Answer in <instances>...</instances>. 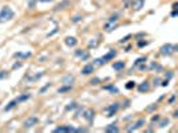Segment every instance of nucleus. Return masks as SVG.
I'll return each instance as SVG.
<instances>
[{
	"label": "nucleus",
	"instance_id": "nucleus-40",
	"mask_svg": "<svg viewBox=\"0 0 178 133\" xmlns=\"http://www.w3.org/2000/svg\"><path fill=\"white\" fill-rule=\"evenodd\" d=\"M50 86H51V84H47V85H44V86H43V88L39 91V93H42V95H43V93H44V92L47 91V89L50 88Z\"/></svg>",
	"mask_w": 178,
	"mask_h": 133
},
{
	"label": "nucleus",
	"instance_id": "nucleus-23",
	"mask_svg": "<svg viewBox=\"0 0 178 133\" xmlns=\"http://www.w3.org/2000/svg\"><path fill=\"white\" fill-rule=\"evenodd\" d=\"M16 105H18V101H16V99H15V100H12V101H9L8 104H7V105L4 106V111H5V112H9V111H12V109L15 108Z\"/></svg>",
	"mask_w": 178,
	"mask_h": 133
},
{
	"label": "nucleus",
	"instance_id": "nucleus-50",
	"mask_svg": "<svg viewBox=\"0 0 178 133\" xmlns=\"http://www.w3.org/2000/svg\"><path fill=\"white\" fill-rule=\"evenodd\" d=\"M178 116V111H174V113H173V117H177Z\"/></svg>",
	"mask_w": 178,
	"mask_h": 133
},
{
	"label": "nucleus",
	"instance_id": "nucleus-21",
	"mask_svg": "<svg viewBox=\"0 0 178 133\" xmlns=\"http://www.w3.org/2000/svg\"><path fill=\"white\" fill-rule=\"evenodd\" d=\"M72 91V85H67V84H62L60 88H58V93H67Z\"/></svg>",
	"mask_w": 178,
	"mask_h": 133
},
{
	"label": "nucleus",
	"instance_id": "nucleus-33",
	"mask_svg": "<svg viewBox=\"0 0 178 133\" xmlns=\"http://www.w3.org/2000/svg\"><path fill=\"white\" fill-rule=\"evenodd\" d=\"M76 106H78V104H76L75 101H72V102H70V105L66 106V111H72V109H75Z\"/></svg>",
	"mask_w": 178,
	"mask_h": 133
},
{
	"label": "nucleus",
	"instance_id": "nucleus-19",
	"mask_svg": "<svg viewBox=\"0 0 178 133\" xmlns=\"http://www.w3.org/2000/svg\"><path fill=\"white\" fill-rule=\"evenodd\" d=\"M147 61V56H141V57H138L134 61V64H133V69L134 68H137V66H139L141 64H145V63Z\"/></svg>",
	"mask_w": 178,
	"mask_h": 133
},
{
	"label": "nucleus",
	"instance_id": "nucleus-5",
	"mask_svg": "<svg viewBox=\"0 0 178 133\" xmlns=\"http://www.w3.org/2000/svg\"><path fill=\"white\" fill-rule=\"evenodd\" d=\"M119 108H120V104H119L118 101L113 102L111 105H109V106L106 108V111H107V116H109V117H113V116L119 111Z\"/></svg>",
	"mask_w": 178,
	"mask_h": 133
},
{
	"label": "nucleus",
	"instance_id": "nucleus-10",
	"mask_svg": "<svg viewBox=\"0 0 178 133\" xmlns=\"http://www.w3.org/2000/svg\"><path fill=\"white\" fill-rule=\"evenodd\" d=\"M150 88H152V85H150V83L147 81V80H145V81H142L141 84L137 86V89H138L139 93H146L150 91Z\"/></svg>",
	"mask_w": 178,
	"mask_h": 133
},
{
	"label": "nucleus",
	"instance_id": "nucleus-34",
	"mask_svg": "<svg viewBox=\"0 0 178 133\" xmlns=\"http://www.w3.org/2000/svg\"><path fill=\"white\" fill-rule=\"evenodd\" d=\"M100 81H102V80H100L99 77H94V79H91V81H90V84H91V85H98Z\"/></svg>",
	"mask_w": 178,
	"mask_h": 133
},
{
	"label": "nucleus",
	"instance_id": "nucleus-44",
	"mask_svg": "<svg viewBox=\"0 0 178 133\" xmlns=\"http://www.w3.org/2000/svg\"><path fill=\"white\" fill-rule=\"evenodd\" d=\"M130 3H131V0H126V3L123 2V5H125V8H130Z\"/></svg>",
	"mask_w": 178,
	"mask_h": 133
},
{
	"label": "nucleus",
	"instance_id": "nucleus-18",
	"mask_svg": "<svg viewBox=\"0 0 178 133\" xmlns=\"http://www.w3.org/2000/svg\"><path fill=\"white\" fill-rule=\"evenodd\" d=\"M32 56V53L31 52H24V53H22V52H16V53H13V57L15 59H28V57H31Z\"/></svg>",
	"mask_w": 178,
	"mask_h": 133
},
{
	"label": "nucleus",
	"instance_id": "nucleus-7",
	"mask_svg": "<svg viewBox=\"0 0 178 133\" xmlns=\"http://www.w3.org/2000/svg\"><path fill=\"white\" fill-rule=\"evenodd\" d=\"M94 71H95V65H94L92 63H89V64H86L82 69H80V73H82L83 76H89V75H92Z\"/></svg>",
	"mask_w": 178,
	"mask_h": 133
},
{
	"label": "nucleus",
	"instance_id": "nucleus-35",
	"mask_svg": "<svg viewBox=\"0 0 178 133\" xmlns=\"http://www.w3.org/2000/svg\"><path fill=\"white\" fill-rule=\"evenodd\" d=\"M125 86H126V89H133V88H135V81H129Z\"/></svg>",
	"mask_w": 178,
	"mask_h": 133
},
{
	"label": "nucleus",
	"instance_id": "nucleus-47",
	"mask_svg": "<svg viewBox=\"0 0 178 133\" xmlns=\"http://www.w3.org/2000/svg\"><path fill=\"white\" fill-rule=\"evenodd\" d=\"M20 66H22V63H15V64H13V69L20 68Z\"/></svg>",
	"mask_w": 178,
	"mask_h": 133
},
{
	"label": "nucleus",
	"instance_id": "nucleus-43",
	"mask_svg": "<svg viewBox=\"0 0 178 133\" xmlns=\"http://www.w3.org/2000/svg\"><path fill=\"white\" fill-rule=\"evenodd\" d=\"M169 83H170V80L165 79L163 81H161V85H162V86H167V85H169Z\"/></svg>",
	"mask_w": 178,
	"mask_h": 133
},
{
	"label": "nucleus",
	"instance_id": "nucleus-46",
	"mask_svg": "<svg viewBox=\"0 0 178 133\" xmlns=\"http://www.w3.org/2000/svg\"><path fill=\"white\" fill-rule=\"evenodd\" d=\"M174 101H176V95H173L172 97L169 99V102H170V104H174Z\"/></svg>",
	"mask_w": 178,
	"mask_h": 133
},
{
	"label": "nucleus",
	"instance_id": "nucleus-36",
	"mask_svg": "<svg viewBox=\"0 0 178 133\" xmlns=\"http://www.w3.org/2000/svg\"><path fill=\"white\" fill-rule=\"evenodd\" d=\"M130 102H131V101H130V100H129V99L123 100V104H122V108H129V106H130Z\"/></svg>",
	"mask_w": 178,
	"mask_h": 133
},
{
	"label": "nucleus",
	"instance_id": "nucleus-29",
	"mask_svg": "<svg viewBox=\"0 0 178 133\" xmlns=\"http://www.w3.org/2000/svg\"><path fill=\"white\" fill-rule=\"evenodd\" d=\"M149 69H155V71H162V65L158 64V63H155V61H153L152 64H150Z\"/></svg>",
	"mask_w": 178,
	"mask_h": 133
},
{
	"label": "nucleus",
	"instance_id": "nucleus-30",
	"mask_svg": "<svg viewBox=\"0 0 178 133\" xmlns=\"http://www.w3.org/2000/svg\"><path fill=\"white\" fill-rule=\"evenodd\" d=\"M131 37H133V35H131V33H129V35L123 36V37H122V39H120V40H119V41H118V43H119V44H126V43H129V40H130V39H131Z\"/></svg>",
	"mask_w": 178,
	"mask_h": 133
},
{
	"label": "nucleus",
	"instance_id": "nucleus-1",
	"mask_svg": "<svg viewBox=\"0 0 178 133\" xmlns=\"http://www.w3.org/2000/svg\"><path fill=\"white\" fill-rule=\"evenodd\" d=\"M118 55V52H117V49H110L107 53H105V55L102 56V57H98V59H95L92 61V64L94 65H98V66H100V65H105V64H107L109 61H111V60H114L115 59V56Z\"/></svg>",
	"mask_w": 178,
	"mask_h": 133
},
{
	"label": "nucleus",
	"instance_id": "nucleus-17",
	"mask_svg": "<svg viewBox=\"0 0 178 133\" xmlns=\"http://www.w3.org/2000/svg\"><path fill=\"white\" fill-rule=\"evenodd\" d=\"M118 27V23H110V21H106V24L103 25V29L105 31H107V32H111V31H114V29Z\"/></svg>",
	"mask_w": 178,
	"mask_h": 133
},
{
	"label": "nucleus",
	"instance_id": "nucleus-15",
	"mask_svg": "<svg viewBox=\"0 0 178 133\" xmlns=\"http://www.w3.org/2000/svg\"><path fill=\"white\" fill-rule=\"evenodd\" d=\"M105 132H109V133H118L119 132V128L117 126V122H113V124H109V125H106V128H105Z\"/></svg>",
	"mask_w": 178,
	"mask_h": 133
},
{
	"label": "nucleus",
	"instance_id": "nucleus-37",
	"mask_svg": "<svg viewBox=\"0 0 178 133\" xmlns=\"http://www.w3.org/2000/svg\"><path fill=\"white\" fill-rule=\"evenodd\" d=\"M173 76H174V73H173L172 71H169V72H166V73H165V77H166L167 80H172V79H173Z\"/></svg>",
	"mask_w": 178,
	"mask_h": 133
},
{
	"label": "nucleus",
	"instance_id": "nucleus-25",
	"mask_svg": "<svg viewBox=\"0 0 178 133\" xmlns=\"http://www.w3.org/2000/svg\"><path fill=\"white\" fill-rule=\"evenodd\" d=\"M82 20H83V16L78 13V15H74L71 18V23H72V24H78V23H80Z\"/></svg>",
	"mask_w": 178,
	"mask_h": 133
},
{
	"label": "nucleus",
	"instance_id": "nucleus-9",
	"mask_svg": "<svg viewBox=\"0 0 178 133\" xmlns=\"http://www.w3.org/2000/svg\"><path fill=\"white\" fill-rule=\"evenodd\" d=\"M75 56L82 60V61H86V60L90 57V53H89V51H86V49H75Z\"/></svg>",
	"mask_w": 178,
	"mask_h": 133
},
{
	"label": "nucleus",
	"instance_id": "nucleus-26",
	"mask_svg": "<svg viewBox=\"0 0 178 133\" xmlns=\"http://www.w3.org/2000/svg\"><path fill=\"white\" fill-rule=\"evenodd\" d=\"M161 120V116L157 113V115H153V117H152V120H150V125L152 126H155V122L158 124V121Z\"/></svg>",
	"mask_w": 178,
	"mask_h": 133
},
{
	"label": "nucleus",
	"instance_id": "nucleus-38",
	"mask_svg": "<svg viewBox=\"0 0 178 133\" xmlns=\"http://www.w3.org/2000/svg\"><path fill=\"white\" fill-rule=\"evenodd\" d=\"M5 77H8V72L7 71H0V80L5 79Z\"/></svg>",
	"mask_w": 178,
	"mask_h": 133
},
{
	"label": "nucleus",
	"instance_id": "nucleus-11",
	"mask_svg": "<svg viewBox=\"0 0 178 133\" xmlns=\"http://www.w3.org/2000/svg\"><path fill=\"white\" fill-rule=\"evenodd\" d=\"M83 117L91 124L94 121V117H95V111H94V109H86V111L83 112Z\"/></svg>",
	"mask_w": 178,
	"mask_h": 133
},
{
	"label": "nucleus",
	"instance_id": "nucleus-31",
	"mask_svg": "<svg viewBox=\"0 0 178 133\" xmlns=\"http://www.w3.org/2000/svg\"><path fill=\"white\" fill-rule=\"evenodd\" d=\"M169 118H162V120H159L158 121V126L159 128H165L166 125H169Z\"/></svg>",
	"mask_w": 178,
	"mask_h": 133
},
{
	"label": "nucleus",
	"instance_id": "nucleus-42",
	"mask_svg": "<svg viewBox=\"0 0 178 133\" xmlns=\"http://www.w3.org/2000/svg\"><path fill=\"white\" fill-rule=\"evenodd\" d=\"M153 81H154V83H153L154 86H158V85H161V79H157V77H155V79L153 80Z\"/></svg>",
	"mask_w": 178,
	"mask_h": 133
},
{
	"label": "nucleus",
	"instance_id": "nucleus-16",
	"mask_svg": "<svg viewBox=\"0 0 178 133\" xmlns=\"http://www.w3.org/2000/svg\"><path fill=\"white\" fill-rule=\"evenodd\" d=\"M75 81V77L72 75H67L65 77H62V84H67V85H72Z\"/></svg>",
	"mask_w": 178,
	"mask_h": 133
},
{
	"label": "nucleus",
	"instance_id": "nucleus-14",
	"mask_svg": "<svg viewBox=\"0 0 178 133\" xmlns=\"http://www.w3.org/2000/svg\"><path fill=\"white\" fill-rule=\"evenodd\" d=\"M146 0H135V2L133 3L131 8L134 9V11H141V9L143 8V5H145Z\"/></svg>",
	"mask_w": 178,
	"mask_h": 133
},
{
	"label": "nucleus",
	"instance_id": "nucleus-45",
	"mask_svg": "<svg viewBox=\"0 0 178 133\" xmlns=\"http://www.w3.org/2000/svg\"><path fill=\"white\" fill-rule=\"evenodd\" d=\"M177 15H178V13H177V9H173L172 13H170V16H172V18H177Z\"/></svg>",
	"mask_w": 178,
	"mask_h": 133
},
{
	"label": "nucleus",
	"instance_id": "nucleus-41",
	"mask_svg": "<svg viewBox=\"0 0 178 133\" xmlns=\"http://www.w3.org/2000/svg\"><path fill=\"white\" fill-rule=\"evenodd\" d=\"M36 2H38V0H30V3H28V8H33V7H35V4H36Z\"/></svg>",
	"mask_w": 178,
	"mask_h": 133
},
{
	"label": "nucleus",
	"instance_id": "nucleus-39",
	"mask_svg": "<svg viewBox=\"0 0 178 133\" xmlns=\"http://www.w3.org/2000/svg\"><path fill=\"white\" fill-rule=\"evenodd\" d=\"M142 37H146V33L145 32H141V33H138V35H135V40H139Z\"/></svg>",
	"mask_w": 178,
	"mask_h": 133
},
{
	"label": "nucleus",
	"instance_id": "nucleus-32",
	"mask_svg": "<svg viewBox=\"0 0 178 133\" xmlns=\"http://www.w3.org/2000/svg\"><path fill=\"white\" fill-rule=\"evenodd\" d=\"M157 108H158V102H154V104H153V105L147 106V108L145 109V111H146V112H154V111H155V109H157Z\"/></svg>",
	"mask_w": 178,
	"mask_h": 133
},
{
	"label": "nucleus",
	"instance_id": "nucleus-8",
	"mask_svg": "<svg viewBox=\"0 0 178 133\" xmlns=\"http://www.w3.org/2000/svg\"><path fill=\"white\" fill-rule=\"evenodd\" d=\"M71 5V0H62L60 3H58L55 7H54V11L58 12V11H63V9L68 8V7Z\"/></svg>",
	"mask_w": 178,
	"mask_h": 133
},
{
	"label": "nucleus",
	"instance_id": "nucleus-20",
	"mask_svg": "<svg viewBox=\"0 0 178 133\" xmlns=\"http://www.w3.org/2000/svg\"><path fill=\"white\" fill-rule=\"evenodd\" d=\"M28 99H31V95H30V93H22L19 97H16V101H18V104H22V102L27 101Z\"/></svg>",
	"mask_w": 178,
	"mask_h": 133
},
{
	"label": "nucleus",
	"instance_id": "nucleus-3",
	"mask_svg": "<svg viewBox=\"0 0 178 133\" xmlns=\"http://www.w3.org/2000/svg\"><path fill=\"white\" fill-rule=\"evenodd\" d=\"M177 48H178V47L176 44H170V43H166V44H163L159 48V55H162V56H170V55H173V53L177 52Z\"/></svg>",
	"mask_w": 178,
	"mask_h": 133
},
{
	"label": "nucleus",
	"instance_id": "nucleus-27",
	"mask_svg": "<svg viewBox=\"0 0 178 133\" xmlns=\"http://www.w3.org/2000/svg\"><path fill=\"white\" fill-rule=\"evenodd\" d=\"M147 44H149V41H147L146 39H139V40H137V47H138V48H143V47H146Z\"/></svg>",
	"mask_w": 178,
	"mask_h": 133
},
{
	"label": "nucleus",
	"instance_id": "nucleus-24",
	"mask_svg": "<svg viewBox=\"0 0 178 133\" xmlns=\"http://www.w3.org/2000/svg\"><path fill=\"white\" fill-rule=\"evenodd\" d=\"M119 18H120V13L119 12H115V13H113V15H110V18L107 19V21H110V23H118Z\"/></svg>",
	"mask_w": 178,
	"mask_h": 133
},
{
	"label": "nucleus",
	"instance_id": "nucleus-12",
	"mask_svg": "<svg viewBox=\"0 0 178 133\" xmlns=\"http://www.w3.org/2000/svg\"><path fill=\"white\" fill-rule=\"evenodd\" d=\"M126 66V61H123V60H119V61H114L113 63V69L117 72H122L123 69H125Z\"/></svg>",
	"mask_w": 178,
	"mask_h": 133
},
{
	"label": "nucleus",
	"instance_id": "nucleus-4",
	"mask_svg": "<svg viewBox=\"0 0 178 133\" xmlns=\"http://www.w3.org/2000/svg\"><path fill=\"white\" fill-rule=\"evenodd\" d=\"M145 124H146V120H145V118H138L135 122H134V124H131L133 126H127V129H126V131H127V132H134V131H138V129H141V128H142V126L145 125Z\"/></svg>",
	"mask_w": 178,
	"mask_h": 133
},
{
	"label": "nucleus",
	"instance_id": "nucleus-6",
	"mask_svg": "<svg viewBox=\"0 0 178 133\" xmlns=\"http://www.w3.org/2000/svg\"><path fill=\"white\" fill-rule=\"evenodd\" d=\"M38 122H39V118L36 117V116H31V117H28L27 120H24L23 126H24V128H32V126L38 125Z\"/></svg>",
	"mask_w": 178,
	"mask_h": 133
},
{
	"label": "nucleus",
	"instance_id": "nucleus-48",
	"mask_svg": "<svg viewBox=\"0 0 178 133\" xmlns=\"http://www.w3.org/2000/svg\"><path fill=\"white\" fill-rule=\"evenodd\" d=\"M39 3H51V2H54V0H38Z\"/></svg>",
	"mask_w": 178,
	"mask_h": 133
},
{
	"label": "nucleus",
	"instance_id": "nucleus-49",
	"mask_svg": "<svg viewBox=\"0 0 178 133\" xmlns=\"http://www.w3.org/2000/svg\"><path fill=\"white\" fill-rule=\"evenodd\" d=\"M130 49H131V45H127V47H126V48H125V52H129V51H130Z\"/></svg>",
	"mask_w": 178,
	"mask_h": 133
},
{
	"label": "nucleus",
	"instance_id": "nucleus-13",
	"mask_svg": "<svg viewBox=\"0 0 178 133\" xmlns=\"http://www.w3.org/2000/svg\"><path fill=\"white\" fill-rule=\"evenodd\" d=\"M65 44L67 47H70V48H74V47H76V44H78V39L74 37V36H67L65 39Z\"/></svg>",
	"mask_w": 178,
	"mask_h": 133
},
{
	"label": "nucleus",
	"instance_id": "nucleus-22",
	"mask_svg": "<svg viewBox=\"0 0 178 133\" xmlns=\"http://www.w3.org/2000/svg\"><path fill=\"white\" fill-rule=\"evenodd\" d=\"M103 89H106V91H109L111 95H118V88H117L115 85H113V84H110V85H106V86H103Z\"/></svg>",
	"mask_w": 178,
	"mask_h": 133
},
{
	"label": "nucleus",
	"instance_id": "nucleus-2",
	"mask_svg": "<svg viewBox=\"0 0 178 133\" xmlns=\"http://www.w3.org/2000/svg\"><path fill=\"white\" fill-rule=\"evenodd\" d=\"M13 18H15V12H13V9L11 7H8V5L2 7V9H0V24L11 21Z\"/></svg>",
	"mask_w": 178,
	"mask_h": 133
},
{
	"label": "nucleus",
	"instance_id": "nucleus-28",
	"mask_svg": "<svg viewBox=\"0 0 178 133\" xmlns=\"http://www.w3.org/2000/svg\"><path fill=\"white\" fill-rule=\"evenodd\" d=\"M99 45V40L98 39H91L89 41V48H96Z\"/></svg>",
	"mask_w": 178,
	"mask_h": 133
}]
</instances>
